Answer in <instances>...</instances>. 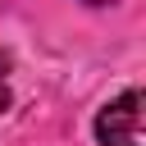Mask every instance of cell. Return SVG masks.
<instances>
[{"label":"cell","mask_w":146,"mask_h":146,"mask_svg":"<svg viewBox=\"0 0 146 146\" xmlns=\"http://www.w3.org/2000/svg\"><path fill=\"white\" fill-rule=\"evenodd\" d=\"M96 141L100 146H141V91H119L96 114Z\"/></svg>","instance_id":"6da1fadb"},{"label":"cell","mask_w":146,"mask_h":146,"mask_svg":"<svg viewBox=\"0 0 146 146\" xmlns=\"http://www.w3.org/2000/svg\"><path fill=\"white\" fill-rule=\"evenodd\" d=\"M9 105V55L0 50V110Z\"/></svg>","instance_id":"7a4b0ae2"},{"label":"cell","mask_w":146,"mask_h":146,"mask_svg":"<svg viewBox=\"0 0 146 146\" xmlns=\"http://www.w3.org/2000/svg\"><path fill=\"white\" fill-rule=\"evenodd\" d=\"M87 5H114V0H87Z\"/></svg>","instance_id":"3957f363"}]
</instances>
